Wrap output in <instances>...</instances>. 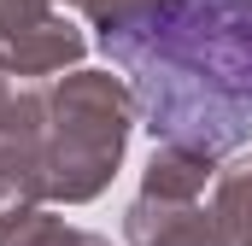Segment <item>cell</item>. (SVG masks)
<instances>
[{"label":"cell","mask_w":252,"mask_h":246,"mask_svg":"<svg viewBox=\"0 0 252 246\" xmlns=\"http://www.w3.org/2000/svg\"><path fill=\"white\" fill-rule=\"evenodd\" d=\"M82 53V35L53 12V0H0V64L12 76H47Z\"/></svg>","instance_id":"cell-3"},{"label":"cell","mask_w":252,"mask_h":246,"mask_svg":"<svg viewBox=\"0 0 252 246\" xmlns=\"http://www.w3.org/2000/svg\"><path fill=\"white\" fill-rule=\"evenodd\" d=\"M129 241L135 246H229L217 211H193V199L141 193L129 205Z\"/></svg>","instance_id":"cell-4"},{"label":"cell","mask_w":252,"mask_h":246,"mask_svg":"<svg viewBox=\"0 0 252 246\" xmlns=\"http://www.w3.org/2000/svg\"><path fill=\"white\" fill-rule=\"evenodd\" d=\"M158 0H82V12L94 18V30H118L129 18H141V12H153Z\"/></svg>","instance_id":"cell-8"},{"label":"cell","mask_w":252,"mask_h":246,"mask_svg":"<svg viewBox=\"0 0 252 246\" xmlns=\"http://www.w3.org/2000/svg\"><path fill=\"white\" fill-rule=\"evenodd\" d=\"M217 223H223L229 246L252 241V158L223 170V182H217Z\"/></svg>","instance_id":"cell-7"},{"label":"cell","mask_w":252,"mask_h":246,"mask_svg":"<svg viewBox=\"0 0 252 246\" xmlns=\"http://www.w3.org/2000/svg\"><path fill=\"white\" fill-rule=\"evenodd\" d=\"M0 246H106V241L64 229L53 217H41L35 205H12V211H0Z\"/></svg>","instance_id":"cell-6"},{"label":"cell","mask_w":252,"mask_h":246,"mask_svg":"<svg viewBox=\"0 0 252 246\" xmlns=\"http://www.w3.org/2000/svg\"><path fill=\"white\" fill-rule=\"evenodd\" d=\"M205 182H211V158L188 153V147H164L147 164V193H158V199H199Z\"/></svg>","instance_id":"cell-5"},{"label":"cell","mask_w":252,"mask_h":246,"mask_svg":"<svg viewBox=\"0 0 252 246\" xmlns=\"http://www.w3.org/2000/svg\"><path fill=\"white\" fill-rule=\"evenodd\" d=\"M129 70V100L164 147L229 153L252 135V0H158L100 30Z\"/></svg>","instance_id":"cell-1"},{"label":"cell","mask_w":252,"mask_h":246,"mask_svg":"<svg viewBox=\"0 0 252 246\" xmlns=\"http://www.w3.org/2000/svg\"><path fill=\"white\" fill-rule=\"evenodd\" d=\"M129 141V94L112 76L76 70L47 100V141H41V193L53 199H94L112 182Z\"/></svg>","instance_id":"cell-2"}]
</instances>
